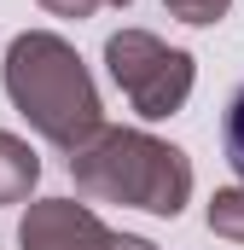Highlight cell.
<instances>
[{"label":"cell","mask_w":244,"mask_h":250,"mask_svg":"<svg viewBox=\"0 0 244 250\" xmlns=\"http://www.w3.org/2000/svg\"><path fill=\"white\" fill-rule=\"evenodd\" d=\"M0 82H6V99L18 105V117L59 151H81L105 128V105H99V87H93L81 53L53 29L12 35Z\"/></svg>","instance_id":"6da1fadb"},{"label":"cell","mask_w":244,"mask_h":250,"mask_svg":"<svg viewBox=\"0 0 244 250\" xmlns=\"http://www.w3.org/2000/svg\"><path fill=\"white\" fill-rule=\"evenodd\" d=\"M70 181L99 204H128L175 221L192 198V157L145 128H99L81 151H70Z\"/></svg>","instance_id":"7a4b0ae2"},{"label":"cell","mask_w":244,"mask_h":250,"mask_svg":"<svg viewBox=\"0 0 244 250\" xmlns=\"http://www.w3.org/2000/svg\"><path fill=\"white\" fill-rule=\"evenodd\" d=\"M105 64H111V82L128 93V105H134L145 123L175 117L186 99H192V82H198L192 53L169 47V41L151 35V29H117V35L105 41Z\"/></svg>","instance_id":"3957f363"},{"label":"cell","mask_w":244,"mask_h":250,"mask_svg":"<svg viewBox=\"0 0 244 250\" xmlns=\"http://www.w3.org/2000/svg\"><path fill=\"white\" fill-rule=\"evenodd\" d=\"M111 239L117 233L76 198H35L18 221V250H105Z\"/></svg>","instance_id":"277c9868"},{"label":"cell","mask_w":244,"mask_h":250,"mask_svg":"<svg viewBox=\"0 0 244 250\" xmlns=\"http://www.w3.org/2000/svg\"><path fill=\"white\" fill-rule=\"evenodd\" d=\"M35 181H41V157L29 151V140H18V134L0 128V209L23 204L35 192Z\"/></svg>","instance_id":"5b68a950"},{"label":"cell","mask_w":244,"mask_h":250,"mask_svg":"<svg viewBox=\"0 0 244 250\" xmlns=\"http://www.w3.org/2000/svg\"><path fill=\"white\" fill-rule=\"evenodd\" d=\"M209 233H221V239L244 245V181L209 198Z\"/></svg>","instance_id":"8992f818"},{"label":"cell","mask_w":244,"mask_h":250,"mask_svg":"<svg viewBox=\"0 0 244 250\" xmlns=\"http://www.w3.org/2000/svg\"><path fill=\"white\" fill-rule=\"evenodd\" d=\"M221 146H227V163L244 181V87L227 99V117H221Z\"/></svg>","instance_id":"52a82bcc"},{"label":"cell","mask_w":244,"mask_h":250,"mask_svg":"<svg viewBox=\"0 0 244 250\" xmlns=\"http://www.w3.org/2000/svg\"><path fill=\"white\" fill-rule=\"evenodd\" d=\"M163 6H169V18H181V23H192V29H203V23H221L233 0H163Z\"/></svg>","instance_id":"ba28073f"},{"label":"cell","mask_w":244,"mask_h":250,"mask_svg":"<svg viewBox=\"0 0 244 250\" xmlns=\"http://www.w3.org/2000/svg\"><path fill=\"white\" fill-rule=\"evenodd\" d=\"M35 6H41V12H53V18H76V23H81V18H93L105 0H35Z\"/></svg>","instance_id":"9c48e42d"},{"label":"cell","mask_w":244,"mask_h":250,"mask_svg":"<svg viewBox=\"0 0 244 250\" xmlns=\"http://www.w3.org/2000/svg\"><path fill=\"white\" fill-rule=\"evenodd\" d=\"M105 250H157V245H151V239H140V233H117Z\"/></svg>","instance_id":"30bf717a"},{"label":"cell","mask_w":244,"mask_h":250,"mask_svg":"<svg viewBox=\"0 0 244 250\" xmlns=\"http://www.w3.org/2000/svg\"><path fill=\"white\" fill-rule=\"evenodd\" d=\"M111 6H128V0H111Z\"/></svg>","instance_id":"8fae6325"}]
</instances>
